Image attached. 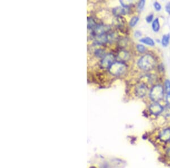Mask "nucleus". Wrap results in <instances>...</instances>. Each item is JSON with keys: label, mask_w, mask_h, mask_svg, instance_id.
Wrapping results in <instances>:
<instances>
[{"label": "nucleus", "mask_w": 170, "mask_h": 168, "mask_svg": "<svg viewBox=\"0 0 170 168\" xmlns=\"http://www.w3.org/2000/svg\"><path fill=\"white\" fill-rule=\"evenodd\" d=\"M136 49L137 51L141 54H143L146 51V47L142 44H137L136 45Z\"/></svg>", "instance_id": "6ab92c4d"}, {"label": "nucleus", "mask_w": 170, "mask_h": 168, "mask_svg": "<svg viewBox=\"0 0 170 168\" xmlns=\"http://www.w3.org/2000/svg\"><path fill=\"white\" fill-rule=\"evenodd\" d=\"M97 25H98V24L96 23V22H95V20L92 18H87V28H88V29H90L92 31L97 27Z\"/></svg>", "instance_id": "ddd939ff"}, {"label": "nucleus", "mask_w": 170, "mask_h": 168, "mask_svg": "<svg viewBox=\"0 0 170 168\" xmlns=\"http://www.w3.org/2000/svg\"><path fill=\"white\" fill-rule=\"evenodd\" d=\"M134 35H135V36L136 37H141L142 36V33L139 31H136Z\"/></svg>", "instance_id": "a878e982"}, {"label": "nucleus", "mask_w": 170, "mask_h": 168, "mask_svg": "<svg viewBox=\"0 0 170 168\" xmlns=\"http://www.w3.org/2000/svg\"><path fill=\"white\" fill-rule=\"evenodd\" d=\"M160 23L158 18H156L152 22V29L155 33H157L160 30Z\"/></svg>", "instance_id": "4468645a"}, {"label": "nucleus", "mask_w": 170, "mask_h": 168, "mask_svg": "<svg viewBox=\"0 0 170 168\" xmlns=\"http://www.w3.org/2000/svg\"><path fill=\"white\" fill-rule=\"evenodd\" d=\"M165 89L167 94H170V81L166 79L165 82Z\"/></svg>", "instance_id": "aec40b11"}, {"label": "nucleus", "mask_w": 170, "mask_h": 168, "mask_svg": "<svg viewBox=\"0 0 170 168\" xmlns=\"http://www.w3.org/2000/svg\"><path fill=\"white\" fill-rule=\"evenodd\" d=\"M170 34H168L165 35L163 36V37L162 39V44L164 47H166L168 46V45L170 43Z\"/></svg>", "instance_id": "2eb2a0df"}, {"label": "nucleus", "mask_w": 170, "mask_h": 168, "mask_svg": "<svg viewBox=\"0 0 170 168\" xmlns=\"http://www.w3.org/2000/svg\"><path fill=\"white\" fill-rule=\"evenodd\" d=\"M165 89L161 84H155L152 87L149 92L150 99L154 102H158L164 98Z\"/></svg>", "instance_id": "f03ea898"}, {"label": "nucleus", "mask_w": 170, "mask_h": 168, "mask_svg": "<svg viewBox=\"0 0 170 168\" xmlns=\"http://www.w3.org/2000/svg\"><path fill=\"white\" fill-rule=\"evenodd\" d=\"M145 5V0H141L139 1L137 4V7L139 10H142V9L144 8Z\"/></svg>", "instance_id": "412c9836"}, {"label": "nucleus", "mask_w": 170, "mask_h": 168, "mask_svg": "<svg viewBox=\"0 0 170 168\" xmlns=\"http://www.w3.org/2000/svg\"><path fill=\"white\" fill-rule=\"evenodd\" d=\"M94 53H95V55L97 57L102 58H103L106 55L105 51L102 49H98L95 50Z\"/></svg>", "instance_id": "dca6fc26"}, {"label": "nucleus", "mask_w": 170, "mask_h": 168, "mask_svg": "<svg viewBox=\"0 0 170 168\" xmlns=\"http://www.w3.org/2000/svg\"><path fill=\"white\" fill-rule=\"evenodd\" d=\"M159 139L163 142H167L170 140V129L167 128L162 130L159 135Z\"/></svg>", "instance_id": "6e6552de"}, {"label": "nucleus", "mask_w": 170, "mask_h": 168, "mask_svg": "<svg viewBox=\"0 0 170 168\" xmlns=\"http://www.w3.org/2000/svg\"><path fill=\"white\" fill-rule=\"evenodd\" d=\"M129 8H125L123 7H116L112 10L113 14L116 17L121 16L122 15H126L129 13Z\"/></svg>", "instance_id": "1a4fd4ad"}, {"label": "nucleus", "mask_w": 170, "mask_h": 168, "mask_svg": "<svg viewBox=\"0 0 170 168\" xmlns=\"http://www.w3.org/2000/svg\"><path fill=\"white\" fill-rule=\"evenodd\" d=\"M148 92L147 85L144 83L138 84L136 87L135 93L136 95L140 98H142L146 96Z\"/></svg>", "instance_id": "0eeeda50"}, {"label": "nucleus", "mask_w": 170, "mask_h": 168, "mask_svg": "<svg viewBox=\"0 0 170 168\" xmlns=\"http://www.w3.org/2000/svg\"><path fill=\"white\" fill-rule=\"evenodd\" d=\"M115 62V57L112 54H106L101 61V66L103 68H109Z\"/></svg>", "instance_id": "39448f33"}, {"label": "nucleus", "mask_w": 170, "mask_h": 168, "mask_svg": "<svg viewBox=\"0 0 170 168\" xmlns=\"http://www.w3.org/2000/svg\"><path fill=\"white\" fill-rule=\"evenodd\" d=\"M138 21H139V17H137V16H135L131 18L129 24L131 27H133L137 24Z\"/></svg>", "instance_id": "f3484780"}, {"label": "nucleus", "mask_w": 170, "mask_h": 168, "mask_svg": "<svg viewBox=\"0 0 170 168\" xmlns=\"http://www.w3.org/2000/svg\"><path fill=\"white\" fill-rule=\"evenodd\" d=\"M127 66L124 62L115 61L108 68L109 72L114 76H120L123 74L127 70Z\"/></svg>", "instance_id": "7ed1b4c3"}, {"label": "nucleus", "mask_w": 170, "mask_h": 168, "mask_svg": "<svg viewBox=\"0 0 170 168\" xmlns=\"http://www.w3.org/2000/svg\"><path fill=\"white\" fill-rule=\"evenodd\" d=\"M153 20H154V15L153 14H150L146 17V21L148 23H150L151 22H153Z\"/></svg>", "instance_id": "5701e85b"}, {"label": "nucleus", "mask_w": 170, "mask_h": 168, "mask_svg": "<svg viewBox=\"0 0 170 168\" xmlns=\"http://www.w3.org/2000/svg\"><path fill=\"white\" fill-rule=\"evenodd\" d=\"M166 102L167 105L170 106V94H167L166 96Z\"/></svg>", "instance_id": "b1692460"}, {"label": "nucleus", "mask_w": 170, "mask_h": 168, "mask_svg": "<svg viewBox=\"0 0 170 168\" xmlns=\"http://www.w3.org/2000/svg\"><path fill=\"white\" fill-rule=\"evenodd\" d=\"M156 60L153 55L146 54L142 56L137 62V65L139 68L144 71H150L155 66Z\"/></svg>", "instance_id": "f257e3e1"}, {"label": "nucleus", "mask_w": 170, "mask_h": 168, "mask_svg": "<svg viewBox=\"0 0 170 168\" xmlns=\"http://www.w3.org/2000/svg\"><path fill=\"white\" fill-rule=\"evenodd\" d=\"M139 41L144 44H146L150 47H154L155 45V42L154 40L149 37H145L142 38L139 40Z\"/></svg>", "instance_id": "f8f14e48"}, {"label": "nucleus", "mask_w": 170, "mask_h": 168, "mask_svg": "<svg viewBox=\"0 0 170 168\" xmlns=\"http://www.w3.org/2000/svg\"><path fill=\"white\" fill-rule=\"evenodd\" d=\"M164 107L158 102H154L149 106V111L152 114L157 116L162 113Z\"/></svg>", "instance_id": "423d86ee"}, {"label": "nucleus", "mask_w": 170, "mask_h": 168, "mask_svg": "<svg viewBox=\"0 0 170 168\" xmlns=\"http://www.w3.org/2000/svg\"><path fill=\"white\" fill-rule=\"evenodd\" d=\"M111 30L110 26L103 24H98L97 27L91 31L92 36L95 37L97 36L103 35L108 33Z\"/></svg>", "instance_id": "20e7f679"}, {"label": "nucleus", "mask_w": 170, "mask_h": 168, "mask_svg": "<svg viewBox=\"0 0 170 168\" xmlns=\"http://www.w3.org/2000/svg\"><path fill=\"white\" fill-rule=\"evenodd\" d=\"M117 58L118 59V61L124 62L129 60L130 54L126 51H119V54L117 56Z\"/></svg>", "instance_id": "9d476101"}, {"label": "nucleus", "mask_w": 170, "mask_h": 168, "mask_svg": "<svg viewBox=\"0 0 170 168\" xmlns=\"http://www.w3.org/2000/svg\"><path fill=\"white\" fill-rule=\"evenodd\" d=\"M163 116L165 117H169L170 116V106L166 105L165 107H164L163 112L162 113Z\"/></svg>", "instance_id": "a211bd4d"}, {"label": "nucleus", "mask_w": 170, "mask_h": 168, "mask_svg": "<svg viewBox=\"0 0 170 168\" xmlns=\"http://www.w3.org/2000/svg\"><path fill=\"white\" fill-rule=\"evenodd\" d=\"M166 11L167 13H168L169 14H170V2L168 3L166 6Z\"/></svg>", "instance_id": "393cba45"}, {"label": "nucleus", "mask_w": 170, "mask_h": 168, "mask_svg": "<svg viewBox=\"0 0 170 168\" xmlns=\"http://www.w3.org/2000/svg\"><path fill=\"white\" fill-rule=\"evenodd\" d=\"M125 20L124 19V18L121 16H119V17H116L115 19V24L119 28H120L121 30V28L122 27H124L125 24Z\"/></svg>", "instance_id": "9b49d317"}, {"label": "nucleus", "mask_w": 170, "mask_h": 168, "mask_svg": "<svg viewBox=\"0 0 170 168\" xmlns=\"http://www.w3.org/2000/svg\"><path fill=\"white\" fill-rule=\"evenodd\" d=\"M153 5H154V9H155V10L156 11L159 12V11L161 10V9H162V6H161V5L159 2H158L156 1V2H154Z\"/></svg>", "instance_id": "4be33fe9"}]
</instances>
